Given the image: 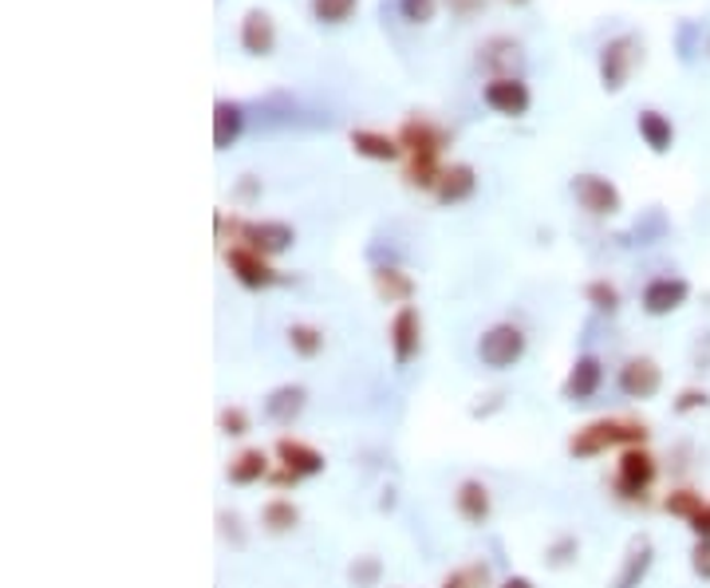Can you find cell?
I'll list each match as a JSON object with an SVG mask.
<instances>
[{"instance_id":"cell-3","label":"cell","mask_w":710,"mask_h":588,"mask_svg":"<svg viewBox=\"0 0 710 588\" xmlns=\"http://www.w3.org/2000/svg\"><path fill=\"white\" fill-rule=\"evenodd\" d=\"M655 478H659V462H655L647 446H627L620 462H615V493L627 498V502H644Z\"/></svg>"},{"instance_id":"cell-30","label":"cell","mask_w":710,"mask_h":588,"mask_svg":"<svg viewBox=\"0 0 710 588\" xmlns=\"http://www.w3.org/2000/svg\"><path fill=\"white\" fill-rule=\"evenodd\" d=\"M577 553H580V541L572 537V533H560L549 549H545V565H549V569H568V565L577 560Z\"/></svg>"},{"instance_id":"cell-32","label":"cell","mask_w":710,"mask_h":588,"mask_svg":"<svg viewBox=\"0 0 710 588\" xmlns=\"http://www.w3.org/2000/svg\"><path fill=\"white\" fill-rule=\"evenodd\" d=\"M485 585H490V569H485L482 560L478 565H462V569H455L443 580V588H485Z\"/></svg>"},{"instance_id":"cell-12","label":"cell","mask_w":710,"mask_h":588,"mask_svg":"<svg viewBox=\"0 0 710 588\" xmlns=\"http://www.w3.org/2000/svg\"><path fill=\"white\" fill-rule=\"evenodd\" d=\"M304 407H308V391H304L301 383H281V388H273L265 395L261 415H265V423H273V427H293L296 418L304 415Z\"/></svg>"},{"instance_id":"cell-14","label":"cell","mask_w":710,"mask_h":588,"mask_svg":"<svg viewBox=\"0 0 710 588\" xmlns=\"http://www.w3.org/2000/svg\"><path fill=\"white\" fill-rule=\"evenodd\" d=\"M655 565V545L652 537H632V545H627L624 560H620V573L612 577V585L608 588H644L647 573H652Z\"/></svg>"},{"instance_id":"cell-36","label":"cell","mask_w":710,"mask_h":588,"mask_svg":"<svg viewBox=\"0 0 710 588\" xmlns=\"http://www.w3.org/2000/svg\"><path fill=\"white\" fill-rule=\"evenodd\" d=\"M691 573L710 585V537H699L691 549Z\"/></svg>"},{"instance_id":"cell-16","label":"cell","mask_w":710,"mask_h":588,"mask_svg":"<svg viewBox=\"0 0 710 588\" xmlns=\"http://www.w3.org/2000/svg\"><path fill=\"white\" fill-rule=\"evenodd\" d=\"M455 510H458V518H462L466 525H485V522H490V513H493L490 486L478 482V478H466V482H458Z\"/></svg>"},{"instance_id":"cell-24","label":"cell","mask_w":710,"mask_h":588,"mask_svg":"<svg viewBox=\"0 0 710 588\" xmlns=\"http://www.w3.org/2000/svg\"><path fill=\"white\" fill-rule=\"evenodd\" d=\"M640 139L652 154H667L675 143V127L667 115L659 111H640Z\"/></svg>"},{"instance_id":"cell-20","label":"cell","mask_w":710,"mask_h":588,"mask_svg":"<svg viewBox=\"0 0 710 588\" xmlns=\"http://www.w3.org/2000/svg\"><path fill=\"white\" fill-rule=\"evenodd\" d=\"M241 131H245V107L229 104V99H218V104H214V146H218V151H229V146L241 139Z\"/></svg>"},{"instance_id":"cell-27","label":"cell","mask_w":710,"mask_h":588,"mask_svg":"<svg viewBox=\"0 0 710 588\" xmlns=\"http://www.w3.org/2000/svg\"><path fill=\"white\" fill-rule=\"evenodd\" d=\"M284 336H288V348H293L301 360H316V356L324 351V333L320 328H313V324H293Z\"/></svg>"},{"instance_id":"cell-26","label":"cell","mask_w":710,"mask_h":588,"mask_svg":"<svg viewBox=\"0 0 710 588\" xmlns=\"http://www.w3.org/2000/svg\"><path fill=\"white\" fill-rule=\"evenodd\" d=\"M261 525H265L269 533H293L296 525H301V510H296L288 498H273V502H265V510H261Z\"/></svg>"},{"instance_id":"cell-41","label":"cell","mask_w":710,"mask_h":588,"mask_svg":"<svg viewBox=\"0 0 710 588\" xmlns=\"http://www.w3.org/2000/svg\"><path fill=\"white\" fill-rule=\"evenodd\" d=\"M493 588H533V580L529 577H505L502 585H493Z\"/></svg>"},{"instance_id":"cell-5","label":"cell","mask_w":710,"mask_h":588,"mask_svg":"<svg viewBox=\"0 0 710 588\" xmlns=\"http://www.w3.org/2000/svg\"><path fill=\"white\" fill-rule=\"evenodd\" d=\"M635 64H640V40L635 36H615L604 44V52H600V84H604V91H624L627 79H632Z\"/></svg>"},{"instance_id":"cell-39","label":"cell","mask_w":710,"mask_h":588,"mask_svg":"<svg viewBox=\"0 0 710 588\" xmlns=\"http://www.w3.org/2000/svg\"><path fill=\"white\" fill-rule=\"evenodd\" d=\"M691 530H695V537H710V502L702 505V513L691 522Z\"/></svg>"},{"instance_id":"cell-34","label":"cell","mask_w":710,"mask_h":588,"mask_svg":"<svg viewBox=\"0 0 710 588\" xmlns=\"http://www.w3.org/2000/svg\"><path fill=\"white\" fill-rule=\"evenodd\" d=\"M702 407H710V395L702 388H682L679 399L671 403L675 415H691V411H702Z\"/></svg>"},{"instance_id":"cell-40","label":"cell","mask_w":710,"mask_h":588,"mask_svg":"<svg viewBox=\"0 0 710 588\" xmlns=\"http://www.w3.org/2000/svg\"><path fill=\"white\" fill-rule=\"evenodd\" d=\"M482 4H485V0H450V9H455L458 17H470V12H478Z\"/></svg>"},{"instance_id":"cell-22","label":"cell","mask_w":710,"mask_h":588,"mask_svg":"<svg viewBox=\"0 0 710 588\" xmlns=\"http://www.w3.org/2000/svg\"><path fill=\"white\" fill-rule=\"evenodd\" d=\"M226 478L233 486H256L261 478H269V455L261 446H249V450H241L237 458H229Z\"/></svg>"},{"instance_id":"cell-18","label":"cell","mask_w":710,"mask_h":588,"mask_svg":"<svg viewBox=\"0 0 710 588\" xmlns=\"http://www.w3.org/2000/svg\"><path fill=\"white\" fill-rule=\"evenodd\" d=\"M241 48L249 56H273L276 48V24L265 9H249L241 20Z\"/></svg>"},{"instance_id":"cell-23","label":"cell","mask_w":710,"mask_h":588,"mask_svg":"<svg viewBox=\"0 0 710 588\" xmlns=\"http://www.w3.org/2000/svg\"><path fill=\"white\" fill-rule=\"evenodd\" d=\"M351 151L363 154L371 162H395L403 154L395 134H383V131H351Z\"/></svg>"},{"instance_id":"cell-31","label":"cell","mask_w":710,"mask_h":588,"mask_svg":"<svg viewBox=\"0 0 710 588\" xmlns=\"http://www.w3.org/2000/svg\"><path fill=\"white\" fill-rule=\"evenodd\" d=\"M356 4H360V0H313V17L320 20V24H343V20L356 12Z\"/></svg>"},{"instance_id":"cell-37","label":"cell","mask_w":710,"mask_h":588,"mask_svg":"<svg viewBox=\"0 0 710 588\" xmlns=\"http://www.w3.org/2000/svg\"><path fill=\"white\" fill-rule=\"evenodd\" d=\"M218 525H221V537L233 541V549H245V533H241V518H237L233 510H221L218 513Z\"/></svg>"},{"instance_id":"cell-35","label":"cell","mask_w":710,"mask_h":588,"mask_svg":"<svg viewBox=\"0 0 710 588\" xmlns=\"http://www.w3.org/2000/svg\"><path fill=\"white\" fill-rule=\"evenodd\" d=\"M398 12H403L411 24H426V20H435L438 0H398Z\"/></svg>"},{"instance_id":"cell-19","label":"cell","mask_w":710,"mask_h":588,"mask_svg":"<svg viewBox=\"0 0 710 588\" xmlns=\"http://www.w3.org/2000/svg\"><path fill=\"white\" fill-rule=\"evenodd\" d=\"M473 190H478V174H473V166L455 162V166H446L443 178H438L435 198L443 202V206H458V202H470Z\"/></svg>"},{"instance_id":"cell-38","label":"cell","mask_w":710,"mask_h":588,"mask_svg":"<svg viewBox=\"0 0 710 588\" xmlns=\"http://www.w3.org/2000/svg\"><path fill=\"white\" fill-rule=\"evenodd\" d=\"M237 198H241V202H256V198H261V182H256L253 174H245V178L237 182Z\"/></svg>"},{"instance_id":"cell-25","label":"cell","mask_w":710,"mask_h":588,"mask_svg":"<svg viewBox=\"0 0 710 588\" xmlns=\"http://www.w3.org/2000/svg\"><path fill=\"white\" fill-rule=\"evenodd\" d=\"M702 505H707V498H702L699 490H691V486H679V490H671L667 498H663V510L671 513V518H679V522H687V525L699 518Z\"/></svg>"},{"instance_id":"cell-11","label":"cell","mask_w":710,"mask_h":588,"mask_svg":"<svg viewBox=\"0 0 710 588\" xmlns=\"http://www.w3.org/2000/svg\"><path fill=\"white\" fill-rule=\"evenodd\" d=\"M482 99H485V107H490V111L510 115V119L525 115V111H529V104H533L529 87L521 84L517 76H498V79H490V84H485V91H482Z\"/></svg>"},{"instance_id":"cell-6","label":"cell","mask_w":710,"mask_h":588,"mask_svg":"<svg viewBox=\"0 0 710 588\" xmlns=\"http://www.w3.org/2000/svg\"><path fill=\"white\" fill-rule=\"evenodd\" d=\"M572 198H577L580 209H588L592 218H615V214L624 209L620 190H615L608 178H600V174H577V178H572Z\"/></svg>"},{"instance_id":"cell-13","label":"cell","mask_w":710,"mask_h":588,"mask_svg":"<svg viewBox=\"0 0 710 588\" xmlns=\"http://www.w3.org/2000/svg\"><path fill=\"white\" fill-rule=\"evenodd\" d=\"M691 296V285L682 276H655L652 285L644 288V313L647 316H671L679 313Z\"/></svg>"},{"instance_id":"cell-4","label":"cell","mask_w":710,"mask_h":588,"mask_svg":"<svg viewBox=\"0 0 710 588\" xmlns=\"http://www.w3.org/2000/svg\"><path fill=\"white\" fill-rule=\"evenodd\" d=\"M521 356H525V333L517 324H493L478 340V360L490 371H510L513 363H521Z\"/></svg>"},{"instance_id":"cell-10","label":"cell","mask_w":710,"mask_h":588,"mask_svg":"<svg viewBox=\"0 0 710 588\" xmlns=\"http://www.w3.org/2000/svg\"><path fill=\"white\" fill-rule=\"evenodd\" d=\"M663 388V371L659 363L652 360V356H632V360L620 368V391H624L627 399H655Z\"/></svg>"},{"instance_id":"cell-29","label":"cell","mask_w":710,"mask_h":588,"mask_svg":"<svg viewBox=\"0 0 710 588\" xmlns=\"http://www.w3.org/2000/svg\"><path fill=\"white\" fill-rule=\"evenodd\" d=\"M585 301L592 304L597 313L612 316L615 308H620V288H615L612 281H588V285H585Z\"/></svg>"},{"instance_id":"cell-28","label":"cell","mask_w":710,"mask_h":588,"mask_svg":"<svg viewBox=\"0 0 710 588\" xmlns=\"http://www.w3.org/2000/svg\"><path fill=\"white\" fill-rule=\"evenodd\" d=\"M348 580L356 588H379V580H383V560L363 553V557H356L348 565Z\"/></svg>"},{"instance_id":"cell-7","label":"cell","mask_w":710,"mask_h":588,"mask_svg":"<svg viewBox=\"0 0 710 588\" xmlns=\"http://www.w3.org/2000/svg\"><path fill=\"white\" fill-rule=\"evenodd\" d=\"M387 340H391V356H395V368H407L418 356V348H423V316H418L415 304H403L391 316Z\"/></svg>"},{"instance_id":"cell-15","label":"cell","mask_w":710,"mask_h":588,"mask_svg":"<svg viewBox=\"0 0 710 588\" xmlns=\"http://www.w3.org/2000/svg\"><path fill=\"white\" fill-rule=\"evenodd\" d=\"M600 388H604V363H600L597 356H580V360L568 368L565 399L568 403H588V399H597Z\"/></svg>"},{"instance_id":"cell-1","label":"cell","mask_w":710,"mask_h":588,"mask_svg":"<svg viewBox=\"0 0 710 588\" xmlns=\"http://www.w3.org/2000/svg\"><path fill=\"white\" fill-rule=\"evenodd\" d=\"M398 146H403V154H407V178L411 186H418V190H435L438 178H443V146H446V131L435 123H426V119H407V123L398 127Z\"/></svg>"},{"instance_id":"cell-8","label":"cell","mask_w":710,"mask_h":588,"mask_svg":"<svg viewBox=\"0 0 710 588\" xmlns=\"http://www.w3.org/2000/svg\"><path fill=\"white\" fill-rule=\"evenodd\" d=\"M226 261H229V273L237 276V285L253 288V293H261V288H273L276 281H281V276H276V269L269 265V257H261L256 249H249V246H229Z\"/></svg>"},{"instance_id":"cell-9","label":"cell","mask_w":710,"mask_h":588,"mask_svg":"<svg viewBox=\"0 0 710 588\" xmlns=\"http://www.w3.org/2000/svg\"><path fill=\"white\" fill-rule=\"evenodd\" d=\"M237 241H245V246L256 249L261 257H276V253H284V249H293L296 233H293V226H284V221H241Z\"/></svg>"},{"instance_id":"cell-42","label":"cell","mask_w":710,"mask_h":588,"mask_svg":"<svg viewBox=\"0 0 710 588\" xmlns=\"http://www.w3.org/2000/svg\"><path fill=\"white\" fill-rule=\"evenodd\" d=\"M510 4H529V0H510Z\"/></svg>"},{"instance_id":"cell-33","label":"cell","mask_w":710,"mask_h":588,"mask_svg":"<svg viewBox=\"0 0 710 588\" xmlns=\"http://www.w3.org/2000/svg\"><path fill=\"white\" fill-rule=\"evenodd\" d=\"M218 431L229 438L249 435V411L245 407H221L218 411Z\"/></svg>"},{"instance_id":"cell-17","label":"cell","mask_w":710,"mask_h":588,"mask_svg":"<svg viewBox=\"0 0 710 588\" xmlns=\"http://www.w3.org/2000/svg\"><path fill=\"white\" fill-rule=\"evenodd\" d=\"M276 458H281L284 470H293L296 478H316L324 475V455L316 446L301 443V438H276Z\"/></svg>"},{"instance_id":"cell-2","label":"cell","mask_w":710,"mask_h":588,"mask_svg":"<svg viewBox=\"0 0 710 588\" xmlns=\"http://www.w3.org/2000/svg\"><path fill=\"white\" fill-rule=\"evenodd\" d=\"M647 443V423L640 418H592L577 435L568 438V455L588 462V458H600L604 450H615V446H644Z\"/></svg>"},{"instance_id":"cell-21","label":"cell","mask_w":710,"mask_h":588,"mask_svg":"<svg viewBox=\"0 0 710 588\" xmlns=\"http://www.w3.org/2000/svg\"><path fill=\"white\" fill-rule=\"evenodd\" d=\"M371 285H375V293L383 296L387 304H411V296H415V276L403 273V269L395 265H379L375 273H371Z\"/></svg>"}]
</instances>
